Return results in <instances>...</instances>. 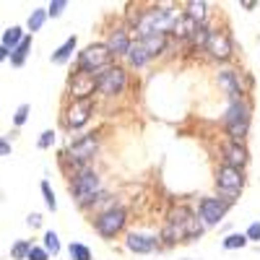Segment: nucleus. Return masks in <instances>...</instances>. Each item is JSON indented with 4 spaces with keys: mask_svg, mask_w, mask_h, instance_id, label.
<instances>
[{
    "mask_svg": "<svg viewBox=\"0 0 260 260\" xmlns=\"http://www.w3.org/2000/svg\"><path fill=\"white\" fill-rule=\"evenodd\" d=\"M203 16H206V3H187V18H190V21H195V24H198Z\"/></svg>",
    "mask_w": 260,
    "mask_h": 260,
    "instance_id": "obj_25",
    "label": "nucleus"
},
{
    "mask_svg": "<svg viewBox=\"0 0 260 260\" xmlns=\"http://www.w3.org/2000/svg\"><path fill=\"white\" fill-rule=\"evenodd\" d=\"M245 240L250 242H260V221H255V224H250V229H247V234H245Z\"/></svg>",
    "mask_w": 260,
    "mask_h": 260,
    "instance_id": "obj_31",
    "label": "nucleus"
},
{
    "mask_svg": "<svg viewBox=\"0 0 260 260\" xmlns=\"http://www.w3.org/2000/svg\"><path fill=\"white\" fill-rule=\"evenodd\" d=\"M187 37H190L192 45H206V42H208V29H206L203 24H195L192 31H190Z\"/></svg>",
    "mask_w": 260,
    "mask_h": 260,
    "instance_id": "obj_22",
    "label": "nucleus"
},
{
    "mask_svg": "<svg viewBox=\"0 0 260 260\" xmlns=\"http://www.w3.org/2000/svg\"><path fill=\"white\" fill-rule=\"evenodd\" d=\"M65 6H68L65 0H55V3L50 6V11H47V13H50V16H60V13L65 11Z\"/></svg>",
    "mask_w": 260,
    "mask_h": 260,
    "instance_id": "obj_34",
    "label": "nucleus"
},
{
    "mask_svg": "<svg viewBox=\"0 0 260 260\" xmlns=\"http://www.w3.org/2000/svg\"><path fill=\"white\" fill-rule=\"evenodd\" d=\"M91 112H94L91 99H78V102L71 107V112H68V122H71V127H83L86 122H89Z\"/></svg>",
    "mask_w": 260,
    "mask_h": 260,
    "instance_id": "obj_11",
    "label": "nucleus"
},
{
    "mask_svg": "<svg viewBox=\"0 0 260 260\" xmlns=\"http://www.w3.org/2000/svg\"><path fill=\"white\" fill-rule=\"evenodd\" d=\"M68 252H71L73 260H91V250L86 247V245H81V242H73V245L68 247Z\"/></svg>",
    "mask_w": 260,
    "mask_h": 260,
    "instance_id": "obj_23",
    "label": "nucleus"
},
{
    "mask_svg": "<svg viewBox=\"0 0 260 260\" xmlns=\"http://www.w3.org/2000/svg\"><path fill=\"white\" fill-rule=\"evenodd\" d=\"M94 151H96V138L94 136H81L71 143V159L83 161V159L94 156Z\"/></svg>",
    "mask_w": 260,
    "mask_h": 260,
    "instance_id": "obj_12",
    "label": "nucleus"
},
{
    "mask_svg": "<svg viewBox=\"0 0 260 260\" xmlns=\"http://www.w3.org/2000/svg\"><path fill=\"white\" fill-rule=\"evenodd\" d=\"M6 57H8V50H6V47H0V62H3Z\"/></svg>",
    "mask_w": 260,
    "mask_h": 260,
    "instance_id": "obj_37",
    "label": "nucleus"
},
{
    "mask_svg": "<svg viewBox=\"0 0 260 260\" xmlns=\"http://www.w3.org/2000/svg\"><path fill=\"white\" fill-rule=\"evenodd\" d=\"M94 89H96V78L78 68V73H73V78H71V94L76 99H91Z\"/></svg>",
    "mask_w": 260,
    "mask_h": 260,
    "instance_id": "obj_7",
    "label": "nucleus"
},
{
    "mask_svg": "<svg viewBox=\"0 0 260 260\" xmlns=\"http://www.w3.org/2000/svg\"><path fill=\"white\" fill-rule=\"evenodd\" d=\"M219 83L224 86L232 96L240 94V81H237V73H234V71H221V73H219Z\"/></svg>",
    "mask_w": 260,
    "mask_h": 260,
    "instance_id": "obj_18",
    "label": "nucleus"
},
{
    "mask_svg": "<svg viewBox=\"0 0 260 260\" xmlns=\"http://www.w3.org/2000/svg\"><path fill=\"white\" fill-rule=\"evenodd\" d=\"M201 224H198V219L192 216V211H187V208H177L175 213H172V219H169V224H167V229H164V237L167 240H195V237H201Z\"/></svg>",
    "mask_w": 260,
    "mask_h": 260,
    "instance_id": "obj_1",
    "label": "nucleus"
},
{
    "mask_svg": "<svg viewBox=\"0 0 260 260\" xmlns=\"http://www.w3.org/2000/svg\"><path fill=\"white\" fill-rule=\"evenodd\" d=\"M247 240H245V234H229L226 240H224V247L226 250H237V247H245Z\"/></svg>",
    "mask_w": 260,
    "mask_h": 260,
    "instance_id": "obj_28",
    "label": "nucleus"
},
{
    "mask_svg": "<svg viewBox=\"0 0 260 260\" xmlns=\"http://www.w3.org/2000/svg\"><path fill=\"white\" fill-rule=\"evenodd\" d=\"M21 39H24V31H21L18 26H11V29L3 34V45H0V47H6V50H16Z\"/></svg>",
    "mask_w": 260,
    "mask_h": 260,
    "instance_id": "obj_19",
    "label": "nucleus"
},
{
    "mask_svg": "<svg viewBox=\"0 0 260 260\" xmlns=\"http://www.w3.org/2000/svg\"><path fill=\"white\" fill-rule=\"evenodd\" d=\"M224 159H226V167H232V169H240L245 161H247V151L240 146V143H232V146H226L224 148Z\"/></svg>",
    "mask_w": 260,
    "mask_h": 260,
    "instance_id": "obj_14",
    "label": "nucleus"
},
{
    "mask_svg": "<svg viewBox=\"0 0 260 260\" xmlns=\"http://www.w3.org/2000/svg\"><path fill=\"white\" fill-rule=\"evenodd\" d=\"M127 250L133 252H154L156 250V240L148 234H130L127 237Z\"/></svg>",
    "mask_w": 260,
    "mask_h": 260,
    "instance_id": "obj_13",
    "label": "nucleus"
},
{
    "mask_svg": "<svg viewBox=\"0 0 260 260\" xmlns=\"http://www.w3.org/2000/svg\"><path fill=\"white\" fill-rule=\"evenodd\" d=\"M104 47L110 50V55H125L127 47H130V39H127L125 31H112L110 34V42H107Z\"/></svg>",
    "mask_w": 260,
    "mask_h": 260,
    "instance_id": "obj_15",
    "label": "nucleus"
},
{
    "mask_svg": "<svg viewBox=\"0 0 260 260\" xmlns=\"http://www.w3.org/2000/svg\"><path fill=\"white\" fill-rule=\"evenodd\" d=\"M29 50H31V37H24L18 42V47L16 50H11V62L16 65H24V60H26V55H29Z\"/></svg>",
    "mask_w": 260,
    "mask_h": 260,
    "instance_id": "obj_17",
    "label": "nucleus"
},
{
    "mask_svg": "<svg viewBox=\"0 0 260 260\" xmlns=\"http://www.w3.org/2000/svg\"><path fill=\"white\" fill-rule=\"evenodd\" d=\"M42 192H45V203H47V208H50V211H55V208H57V201H55V192H52V187H50V182H47V180L42 182Z\"/></svg>",
    "mask_w": 260,
    "mask_h": 260,
    "instance_id": "obj_29",
    "label": "nucleus"
},
{
    "mask_svg": "<svg viewBox=\"0 0 260 260\" xmlns=\"http://www.w3.org/2000/svg\"><path fill=\"white\" fill-rule=\"evenodd\" d=\"M164 34H146L143 39H141V47H143V52L148 55V57H154V55H159L161 50H164Z\"/></svg>",
    "mask_w": 260,
    "mask_h": 260,
    "instance_id": "obj_16",
    "label": "nucleus"
},
{
    "mask_svg": "<svg viewBox=\"0 0 260 260\" xmlns=\"http://www.w3.org/2000/svg\"><path fill=\"white\" fill-rule=\"evenodd\" d=\"M216 185H219V192L234 198V195H240V190H242V185H245V177H242L240 169L221 167L219 175H216Z\"/></svg>",
    "mask_w": 260,
    "mask_h": 260,
    "instance_id": "obj_5",
    "label": "nucleus"
},
{
    "mask_svg": "<svg viewBox=\"0 0 260 260\" xmlns=\"http://www.w3.org/2000/svg\"><path fill=\"white\" fill-rule=\"evenodd\" d=\"M26 117H29V104H21L18 110H16L13 122H16V125H24V122H26Z\"/></svg>",
    "mask_w": 260,
    "mask_h": 260,
    "instance_id": "obj_30",
    "label": "nucleus"
},
{
    "mask_svg": "<svg viewBox=\"0 0 260 260\" xmlns=\"http://www.w3.org/2000/svg\"><path fill=\"white\" fill-rule=\"evenodd\" d=\"M224 213H226V203L219 201V198H203L201 201V219L213 226V224H219L224 219Z\"/></svg>",
    "mask_w": 260,
    "mask_h": 260,
    "instance_id": "obj_9",
    "label": "nucleus"
},
{
    "mask_svg": "<svg viewBox=\"0 0 260 260\" xmlns=\"http://www.w3.org/2000/svg\"><path fill=\"white\" fill-rule=\"evenodd\" d=\"M96 89L107 96H115L125 89V71L122 68H104L96 76Z\"/></svg>",
    "mask_w": 260,
    "mask_h": 260,
    "instance_id": "obj_4",
    "label": "nucleus"
},
{
    "mask_svg": "<svg viewBox=\"0 0 260 260\" xmlns=\"http://www.w3.org/2000/svg\"><path fill=\"white\" fill-rule=\"evenodd\" d=\"M11 154V143L8 141H0V156H8Z\"/></svg>",
    "mask_w": 260,
    "mask_h": 260,
    "instance_id": "obj_35",
    "label": "nucleus"
},
{
    "mask_svg": "<svg viewBox=\"0 0 260 260\" xmlns=\"http://www.w3.org/2000/svg\"><path fill=\"white\" fill-rule=\"evenodd\" d=\"M226 127H229V136L240 143L247 133V125H250V110H247V104L242 99H234L232 107L226 110V117H224Z\"/></svg>",
    "mask_w": 260,
    "mask_h": 260,
    "instance_id": "obj_2",
    "label": "nucleus"
},
{
    "mask_svg": "<svg viewBox=\"0 0 260 260\" xmlns=\"http://www.w3.org/2000/svg\"><path fill=\"white\" fill-rule=\"evenodd\" d=\"M29 250H31V242H29V240H21V242H16V245H13L11 255H13L16 260H26Z\"/></svg>",
    "mask_w": 260,
    "mask_h": 260,
    "instance_id": "obj_26",
    "label": "nucleus"
},
{
    "mask_svg": "<svg viewBox=\"0 0 260 260\" xmlns=\"http://www.w3.org/2000/svg\"><path fill=\"white\" fill-rule=\"evenodd\" d=\"M122 226H125V211L122 208H110L96 219V232L102 237H115Z\"/></svg>",
    "mask_w": 260,
    "mask_h": 260,
    "instance_id": "obj_6",
    "label": "nucleus"
},
{
    "mask_svg": "<svg viewBox=\"0 0 260 260\" xmlns=\"http://www.w3.org/2000/svg\"><path fill=\"white\" fill-rule=\"evenodd\" d=\"M42 250H45L47 255H50V252H52V255L60 252V240H57L55 232H47V234H45V247H42Z\"/></svg>",
    "mask_w": 260,
    "mask_h": 260,
    "instance_id": "obj_24",
    "label": "nucleus"
},
{
    "mask_svg": "<svg viewBox=\"0 0 260 260\" xmlns=\"http://www.w3.org/2000/svg\"><path fill=\"white\" fill-rule=\"evenodd\" d=\"M96 190H99V177L94 175V172H81V175L73 180V195L78 201L94 198Z\"/></svg>",
    "mask_w": 260,
    "mask_h": 260,
    "instance_id": "obj_8",
    "label": "nucleus"
},
{
    "mask_svg": "<svg viewBox=\"0 0 260 260\" xmlns=\"http://www.w3.org/2000/svg\"><path fill=\"white\" fill-rule=\"evenodd\" d=\"M110 60H112V55H110V50H107L104 45H91V47H86V50L81 52L78 68L94 76L96 71H104L107 65H110Z\"/></svg>",
    "mask_w": 260,
    "mask_h": 260,
    "instance_id": "obj_3",
    "label": "nucleus"
},
{
    "mask_svg": "<svg viewBox=\"0 0 260 260\" xmlns=\"http://www.w3.org/2000/svg\"><path fill=\"white\" fill-rule=\"evenodd\" d=\"M45 18H47V11H42V8L34 11V13L29 16V29H31V31H39L42 24H45Z\"/></svg>",
    "mask_w": 260,
    "mask_h": 260,
    "instance_id": "obj_27",
    "label": "nucleus"
},
{
    "mask_svg": "<svg viewBox=\"0 0 260 260\" xmlns=\"http://www.w3.org/2000/svg\"><path fill=\"white\" fill-rule=\"evenodd\" d=\"M73 50H76V37L65 39V45H62V47H60V50L52 55V62H57V65H60V62H65V60L71 57V52H73Z\"/></svg>",
    "mask_w": 260,
    "mask_h": 260,
    "instance_id": "obj_20",
    "label": "nucleus"
},
{
    "mask_svg": "<svg viewBox=\"0 0 260 260\" xmlns=\"http://www.w3.org/2000/svg\"><path fill=\"white\" fill-rule=\"evenodd\" d=\"M206 47H208V52H211L213 57H219V60H226V57L232 55V42H229V37H226L224 31H213V34H208Z\"/></svg>",
    "mask_w": 260,
    "mask_h": 260,
    "instance_id": "obj_10",
    "label": "nucleus"
},
{
    "mask_svg": "<svg viewBox=\"0 0 260 260\" xmlns=\"http://www.w3.org/2000/svg\"><path fill=\"white\" fill-rule=\"evenodd\" d=\"M26 221H29V226H39V224H42V216H39V213H31Z\"/></svg>",
    "mask_w": 260,
    "mask_h": 260,
    "instance_id": "obj_36",
    "label": "nucleus"
},
{
    "mask_svg": "<svg viewBox=\"0 0 260 260\" xmlns=\"http://www.w3.org/2000/svg\"><path fill=\"white\" fill-rule=\"evenodd\" d=\"M55 143V133H52V130H45V133H42V138H39V148H50Z\"/></svg>",
    "mask_w": 260,
    "mask_h": 260,
    "instance_id": "obj_32",
    "label": "nucleus"
},
{
    "mask_svg": "<svg viewBox=\"0 0 260 260\" xmlns=\"http://www.w3.org/2000/svg\"><path fill=\"white\" fill-rule=\"evenodd\" d=\"M125 55H127V60H130V65H136V68H141V65H143V62L148 60V55L143 52V47H141V45H136V47H133V45H130Z\"/></svg>",
    "mask_w": 260,
    "mask_h": 260,
    "instance_id": "obj_21",
    "label": "nucleus"
},
{
    "mask_svg": "<svg viewBox=\"0 0 260 260\" xmlns=\"http://www.w3.org/2000/svg\"><path fill=\"white\" fill-rule=\"evenodd\" d=\"M50 255L45 252V250H42V247H34L31 245V250H29V255H26V260H47Z\"/></svg>",
    "mask_w": 260,
    "mask_h": 260,
    "instance_id": "obj_33",
    "label": "nucleus"
}]
</instances>
